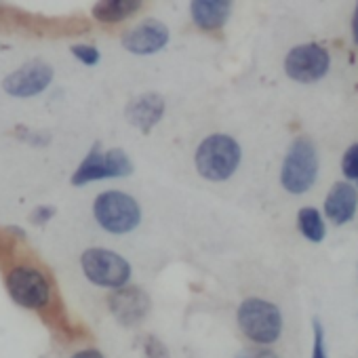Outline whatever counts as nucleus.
Here are the masks:
<instances>
[{
  "label": "nucleus",
  "mask_w": 358,
  "mask_h": 358,
  "mask_svg": "<svg viewBox=\"0 0 358 358\" xmlns=\"http://www.w3.org/2000/svg\"><path fill=\"white\" fill-rule=\"evenodd\" d=\"M243 335L255 345H272L282 333V314L272 301L249 297L238 306L236 312Z\"/></svg>",
  "instance_id": "1"
},
{
  "label": "nucleus",
  "mask_w": 358,
  "mask_h": 358,
  "mask_svg": "<svg viewBox=\"0 0 358 358\" xmlns=\"http://www.w3.org/2000/svg\"><path fill=\"white\" fill-rule=\"evenodd\" d=\"M241 164V145L230 135H209L196 150V169L209 182H226Z\"/></svg>",
  "instance_id": "2"
},
{
  "label": "nucleus",
  "mask_w": 358,
  "mask_h": 358,
  "mask_svg": "<svg viewBox=\"0 0 358 358\" xmlns=\"http://www.w3.org/2000/svg\"><path fill=\"white\" fill-rule=\"evenodd\" d=\"M95 222L110 234H127L141 222V209L137 201L120 190L101 192L93 203Z\"/></svg>",
  "instance_id": "3"
},
{
  "label": "nucleus",
  "mask_w": 358,
  "mask_h": 358,
  "mask_svg": "<svg viewBox=\"0 0 358 358\" xmlns=\"http://www.w3.org/2000/svg\"><path fill=\"white\" fill-rule=\"evenodd\" d=\"M316 175H318V156L314 143L306 137L295 139L282 162V171H280L282 188L291 194H303L314 186Z\"/></svg>",
  "instance_id": "4"
},
{
  "label": "nucleus",
  "mask_w": 358,
  "mask_h": 358,
  "mask_svg": "<svg viewBox=\"0 0 358 358\" xmlns=\"http://www.w3.org/2000/svg\"><path fill=\"white\" fill-rule=\"evenodd\" d=\"M133 173V162L127 156L124 150L112 148L108 152H101L99 143L91 148V152L85 156L80 166L72 175V186H87L91 182L110 177H127Z\"/></svg>",
  "instance_id": "5"
},
{
  "label": "nucleus",
  "mask_w": 358,
  "mask_h": 358,
  "mask_svg": "<svg viewBox=\"0 0 358 358\" xmlns=\"http://www.w3.org/2000/svg\"><path fill=\"white\" fill-rule=\"evenodd\" d=\"M9 297L26 310H43L51 301V285L47 276L32 266H15L7 274Z\"/></svg>",
  "instance_id": "6"
},
{
  "label": "nucleus",
  "mask_w": 358,
  "mask_h": 358,
  "mask_svg": "<svg viewBox=\"0 0 358 358\" xmlns=\"http://www.w3.org/2000/svg\"><path fill=\"white\" fill-rule=\"evenodd\" d=\"M80 266L85 276L106 289H122L131 278L129 262L108 249H87L80 257Z\"/></svg>",
  "instance_id": "7"
},
{
  "label": "nucleus",
  "mask_w": 358,
  "mask_h": 358,
  "mask_svg": "<svg viewBox=\"0 0 358 358\" xmlns=\"http://www.w3.org/2000/svg\"><path fill=\"white\" fill-rule=\"evenodd\" d=\"M331 57L322 45L308 43L289 51L285 59V72L295 83H316L329 72Z\"/></svg>",
  "instance_id": "8"
},
{
  "label": "nucleus",
  "mask_w": 358,
  "mask_h": 358,
  "mask_svg": "<svg viewBox=\"0 0 358 358\" xmlns=\"http://www.w3.org/2000/svg\"><path fill=\"white\" fill-rule=\"evenodd\" d=\"M53 74L55 72H53L51 64H47L43 59H32V62L24 64L22 68H17L15 72H11L3 80V89H5V93H9L13 97H34L51 85Z\"/></svg>",
  "instance_id": "9"
},
{
  "label": "nucleus",
  "mask_w": 358,
  "mask_h": 358,
  "mask_svg": "<svg viewBox=\"0 0 358 358\" xmlns=\"http://www.w3.org/2000/svg\"><path fill=\"white\" fill-rule=\"evenodd\" d=\"M108 308L122 327H137L148 316L152 301L139 287H122L108 297Z\"/></svg>",
  "instance_id": "10"
},
{
  "label": "nucleus",
  "mask_w": 358,
  "mask_h": 358,
  "mask_svg": "<svg viewBox=\"0 0 358 358\" xmlns=\"http://www.w3.org/2000/svg\"><path fill=\"white\" fill-rule=\"evenodd\" d=\"M169 41V28L158 20H145L122 36V47L135 55H154Z\"/></svg>",
  "instance_id": "11"
},
{
  "label": "nucleus",
  "mask_w": 358,
  "mask_h": 358,
  "mask_svg": "<svg viewBox=\"0 0 358 358\" xmlns=\"http://www.w3.org/2000/svg\"><path fill=\"white\" fill-rule=\"evenodd\" d=\"M164 114V99L158 93H143L127 106V120L143 133H150Z\"/></svg>",
  "instance_id": "12"
},
{
  "label": "nucleus",
  "mask_w": 358,
  "mask_h": 358,
  "mask_svg": "<svg viewBox=\"0 0 358 358\" xmlns=\"http://www.w3.org/2000/svg\"><path fill=\"white\" fill-rule=\"evenodd\" d=\"M356 205H358V192H356V188L350 186L348 182H337L331 188V192L327 194L324 213H327V217L335 226H343V224H348L354 217Z\"/></svg>",
  "instance_id": "13"
},
{
  "label": "nucleus",
  "mask_w": 358,
  "mask_h": 358,
  "mask_svg": "<svg viewBox=\"0 0 358 358\" xmlns=\"http://www.w3.org/2000/svg\"><path fill=\"white\" fill-rule=\"evenodd\" d=\"M190 13L201 30H220L228 22L232 5L228 0H194L190 5Z\"/></svg>",
  "instance_id": "14"
},
{
  "label": "nucleus",
  "mask_w": 358,
  "mask_h": 358,
  "mask_svg": "<svg viewBox=\"0 0 358 358\" xmlns=\"http://www.w3.org/2000/svg\"><path fill=\"white\" fill-rule=\"evenodd\" d=\"M141 9L139 0H103L93 7V17L101 24H118Z\"/></svg>",
  "instance_id": "15"
},
{
  "label": "nucleus",
  "mask_w": 358,
  "mask_h": 358,
  "mask_svg": "<svg viewBox=\"0 0 358 358\" xmlns=\"http://www.w3.org/2000/svg\"><path fill=\"white\" fill-rule=\"evenodd\" d=\"M297 226H299V232L312 241V243H320L327 234V228H324V222H322V215L318 213V209L314 207H303L297 215Z\"/></svg>",
  "instance_id": "16"
},
{
  "label": "nucleus",
  "mask_w": 358,
  "mask_h": 358,
  "mask_svg": "<svg viewBox=\"0 0 358 358\" xmlns=\"http://www.w3.org/2000/svg\"><path fill=\"white\" fill-rule=\"evenodd\" d=\"M341 171L348 179H356L358 182V143L350 145L341 160Z\"/></svg>",
  "instance_id": "17"
},
{
  "label": "nucleus",
  "mask_w": 358,
  "mask_h": 358,
  "mask_svg": "<svg viewBox=\"0 0 358 358\" xmlns=\"http://www.w3.org/2000/svg\"><path fill=\"white\" fill-rule=\"evenodd\" d=\"M143 358H171L169 348L154 335H148L143 339Z\"/></svg>",
  "instance_id": "18"
},
{
  "label": "nucleus",
  "mask_w": 358,
  "mask_h": 358,
  "mask_svg": "<svg viewBox=\"0 0 358 358\" xmlns=\"http://www.w3.org/2000/svg\"><path fill=\"white\" fill-rule=\"evenodd\" d=\"M70 51H72V55L80 62V64H85V66H95L97 62H99V51L95 49V47H91V45H72L70 47Z\"/></svg>",
  "instance_id": "19"
},
{
  "label": "nucleus",
  "mask_w": 358,
  "mask_h": 358,
  "mask_svg": "<svg viewBox=\"0 0 358 358\" xmlns=\"http://www.w3.org/2000/svg\"><path fill=\"white\" fill-rule=\"evenodd\" d=\"M314 329V343H312V358H329L327 356V345H324V329L318 318L312 322Z\"/></svg>",
  "instance_id": "20"
},
{
  "label": "nucleus",
  "mask_w": 358,
  "mask_h": 358,
  "mask_svg": "<svg viewBox=\"0 0 358 358\" xmlns=\"http://www.w3.org/2000/svg\"><path fill=\"white\" fill-rule=\"evenodd\" d=\"M15 135H17L22 141H28L30 145H45V143H49V139H51V135L36 133V131H32V129H26V127H22V124L15 129Z\"/></svg>",
  "instance_id": "21"
},
{
  "label": "nucleus",
  "mask_w": 358,
  "mask_h": 358,
  "mask_svg": "<svg viewBox=\"0 0 358 358\" xmlns=\"http://www.w3.org/2000/svg\"><path fill=\"white\" fill-rule=\"evenodd\" d=\"M55 213H57L55 207H51V205H41V207H36V209L30 213V224H34V226H45V224H49V222L55 217Z\"/></svg>",
  "instance_id": "22"
},
{
  "label": "nucleus",
  "mask_w": 358,
  "mask_h": 358,
  "mask_svg": "<svg viewBox=\"0 0 358 358\" xmlns=\"http://www.w3.org/2000/svg\"><path fill=\"white\" fill-rule=\"evenodd\" d=\"M234 358H280V356L270 348H247V350L238 352Z\"/></svg>",
  "instance_id": "23"
},
{
  "label": "nucleus",
  "mask_w": 358,
  "mask_h": 358,
  "mask_svg": "<svg viewBox=\"0 0 358 358\" xmlns=\"http://www.w3.org/2000/svg\"><path fill=\"white\" fill-rule=\"evenodd\" d=\"M70 358H106L97 348H85V350H78V352H74Z\"/></svg>",
  "instance_id": "24"
},
{
  "label": "nucleus",
  "mask_w": 358,
  "mask_h": 358,
  "mask_svg": "<svg viewBox=\"0 0 358 358\" xmlns=\"http://www.w3.org/2000/svg\"><path fill=\"white\" fill-rule=\"evenodd\" d=\"M352 36H354V43L358 45V5H356L354 17H352Z\"/></svg>",
  "instance_id": "25"
}]
</instances>
